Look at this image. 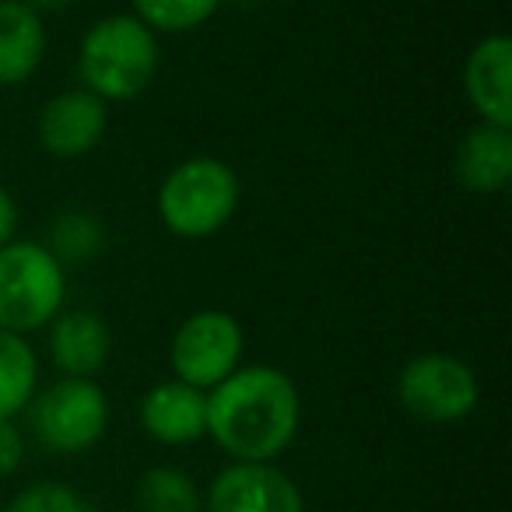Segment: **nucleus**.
<instances>
[{"mask_svg": "<svg viewBox=\"0 0 512 512\" xmlns=\"http://www.w3.org/2000/svg\"><path fill=\"white\" fill-rule=\"evenodd\" d=\"M299 425V386L278 365H239L207 390V435L232 463H274Z\"/></svg>", "mask_w": 512, "mask_h": 512, "instance_id": "1", "label": "nucleus"}, {"mask_svg": "<svg viewBox=\"0 0 512 512\" xmlns=\"http://www.w3.org/2000/svg\"><path fill=\"white\" fill-rule=\"evenodd\" d=\"M162 46L158 36L130 11H116L92 25L78 43L81 88L95 99L134 102L158 74Z\"/></svg>", "mask_w": 512, "mask_h": 512, "instance_id": "2", "label": "nucleus"}, {"mask_svg": "<svg viewBox=\"0 0 512 512\" xmlns=\"http://www.w3.org/2000/svg\"><path fill=\"white\" fill-rule=\"evenodd\" d=\"M242 200L239 176L214 155L183 158L158 186V218L176 239H211L235 218Z\"/></svg>", "mask_w": 512, "mask_h": 512, "instance_id": "3", "label": "nucleus"}, {"mask_svg": "<svg viewBox=\"0 0 512 512\" xmlns=\"http://www.w3.org/2000/svg\"><path fill=\"white\" fill-rule=\"evenodd\" d=\"M64 299V264L50 246L29 239L0 246V330L22 337L46 330L64 309Z\"/></svg>", "mask_w": 512, "mask_h": 512, "instance_id": "4", "label": "nucleus"}, {"mask_svg": "<svg viewBox=\"0 0 512 512\" xmlns=\"http://www.w3.org/2000/svg\"><path fill=\"white\" fill-rule=\"evenodd\" d=\"M39 446L60 456H78L99 446L109 428V397L95 379L60 376L25 407Z\"/></svg>", "mask_w": 512, "mask_h": 512, "instance_id": "5", "label": "nucleus"}, {"mask_svg": "<svg viewBox=\"0 0 512 512\" xmlns=\"http://www.w3.org/2000/svg\"><path fill=\"white\" fill-rule=\"evenodd\" d=\"M397 400L425 425H456L474 414L481 386L463 358L449 351H425L407 358L397 372Z\"/></svg>", "mask_w": 512, "mask_h": 512, "instance_id": "6", "label": "nucleus"}, {"mask_svg": "<svg viewBox=\"0 0 512 512\" xmlns=\"http://www.w3.org/2000/svg\"><path fill=\"white\" fill-rule=\"evenodd\" d=\"M242 351H246V334H242V323L232 313H225V309H197L172 334V379L207 393L239 369Z\"/></svg>", "mask_w": 512, "mask_h": 512, "instance_id": "7", "label": "nucleus"}, {"mask_svg": "<svg viewBox=\"0 0 512 512\" xmlns=\"http://www.w3.org/2000/svg\"><path fill=\"white\" fill-rule=\"evenodd\" d=\"M207 512H306L299 484L274 463H228L204 491Z\"/></svg>", "mask_w": 512, "mask_h": 512, "instance_id": "8", "label": "nucleus"}, {"mask_svg": "<svg viewBox=\"0 0 512 512\" xmlns=\"http://www.w3.org/2000/svg\"><path fill=\"white\" fill-rule=\"evenodd\" d=\"M109 130V109L85 88H67L43 102L36 120V141L50 158L74 162L102 144Z\"/></svg>", "mask_w": 512, "mask_h": 512, "instance_id": "9", "label": "nucleus"}, {"mask_svg": "<svg viewBox=\"0 0 512 512\" xmlns=\"http://www.w3.org/2000/svg\"><path fill=\"white\" fill-rule=\"evenodd\" d=\"M463 92L481 123L512 127V39L502 32L477 39L463 60Z\"/></svg>", "mask_w": 512, "mask_h": 512, "instance_id": "10", "label": "nucleus"}, {"mask_svg": "<svg viewBox=\"0 0 512 512\" xmlns=\"http://www.w3.org/2000/svg\"><path fill=\"white\" fill-rule=\"evenodd\" d=\"M46 351L67 379H95L113 355V330L99 313L60 309L46 327Z\"/></svg>", "mask_w": 512, "mask_h": 512, "instance_id": "11", "label": "nucleus"}, {"mask_svg": "<svg viewBox=\"0 0 512 512\" xmlns=\"http://www.w3.org/2000/svg\"><path fill=\"white\" fill-rule=\"evenodd\" d=\"M137 418L148 439L162 446H193L207 435V393L179 379H162L141 397Z\"/></svg>", "mask_w": 512, "mask_h": 512, "instance_id": "12", "label": "nucleus"}, {"mask_svg": "<svg viewBox=\"0 0 512 512\" xmlns=\"http://www.w3.org/2000/svg\"><path fill=\"white\" fill-rule=\"evenodd\" d=\"M453 172L463 190L481 197L502 193L512 179V127L477 120L474 127L463 130L456 141Z\"/></svg>", "mask_w": 512, "mask_h": 512, "instance_id": "13", "label": "nucleus"}, {"mask_svg": "<svg viewBox=\"0 0 512 512\" xmlns=\"http://www.w3.org/2000/svg\"><path fill=\"white\" fill-rule=\"evenodd\" d=\"M43 15L25 0H0V88H18L43 67L46 60Z\"/></svg>", "mask_w": 512, "mask_h": 512, "instance_id": "14", "label": "nucleus"}, {"mask_svg": "<svg viewBox=\"0 0 512 512\" xmlns=\"http://www.w3.org/2000/svg\"><path fill=\"white\" fill-rule=\"evenodd\" d=\"M39 390V358L29 337L0 330V421L25 414Z\"/></svg>", "mask_w": 512, "mask_h": 512, "instance_id": "15", "label": "nucleus"}, {"mask_svg": "<svg viewBox=\"0 0 512 512\" xmlns=\"http://www.w3.org/2000/svg\"><path fill=\"white\" fill-rule=\"evenodd\" d=\"M204 491L183 467H148L137 477V512H200Z\"/></svg>", "mask_w": 512, "mask_h": 512, "instance_id": "16", "label": "nucleus"}, {"mask_svg": "<svg viewBox=\"0 0 512 512\" xmlns=\"http://www.w3.org/2000/svg\"><path fill=\"white\" fill-rule=\"evenodd\" d=\"M130 4H134L130 15L141 18L155 36H186V32H197L221 8V0H130Z\"/></svg>", "mask_w": 512, "mask_h": 512, "instance_id": "17", "label": "nucleus"}, {"mask_svg": "<svg viewBox=\"0 0 512 512\" xmlns=\"http://www.w3.org/2000/svg\"><path fill=\"white\" fill-rule=\"evenodd\" d=\"M50 249L57 256L60 264L67 260H88L102 249V225L99 218L85 211H67L53 221V232H50Z\"/></svg>", "mask_w": 512, "mask_h": 512, "instance_id": "18", "label": "nucleus"}, {"mask_svg": "<svg viewBox=\"0 0 512 512\" xmlns=\"http://www.w3.org/2000/svg\"><path fill=\"white\" fill-rule=\"evenodd\" d=\"M8 512H92L88 502L64 481H36L15 495Z\"/></svg>", "mask_w": 512, "mask_h": 512, "instance_id": "19", "label": "nucleus"}, {"mask_svg": "<svg viewBox=\"0 0 512 512\" xmlns=\"http://www.w3.org/2000/svg\"><path fill=\"white\" fill-rule=\"evenodd\" d=\"M25 460V435L15 421H0V477H11Z\"/></svg>", "mask_w": 512, "mask_h": 512, "instance_id": "20", "label": "nucleus"}, {"mask_svg": "<svg viewBox=\"0 0 512 512\" xmlns=\"http://www.w3.org/2000/svg\"><path fill=\"white\" fill-rule=\"evenodd\" d=\"M18 235V204L4 186H0V246H8Z\"/></svg>", "mask_w": 512, "mask_h": 512, "instance_id": "21", "label": "nucleus"}, {"mask_svg": "<svg viewBox=\"0 0 512 512\" xmlns=\"http://www.w3.org/2000/svg\"><path fill=\"white\" fill-rule=\"evenodd\" d=\"M32 11H39V15H46V11H64V8H71L74 0H25Z\"/></svg>", "mask_w": 512, "mask_h": 512, "instance_id": "22", "label": "nucleus"}]
</instances>
